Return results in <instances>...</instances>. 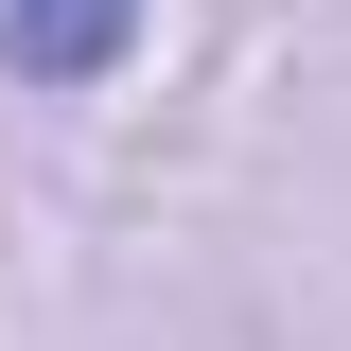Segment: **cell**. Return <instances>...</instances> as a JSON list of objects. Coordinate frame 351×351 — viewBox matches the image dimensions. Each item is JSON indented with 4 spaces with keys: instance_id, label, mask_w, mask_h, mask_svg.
<instances>
[{
    "instance_id": "6da1fadb",
    "label": "cell",
    "mask_w": 351,
    "mask_h": 351,
    "mask_svg": "<svg viewBox=\"0 0 351 351\" xmlns=\"http://www.w3.org/2000/svg\"><path fill=\"white\" fill-rule=\"evenodd\" d=\"M141 53V0H0V71L18 88H106Z\"/></svg>"
}]
</instances>
